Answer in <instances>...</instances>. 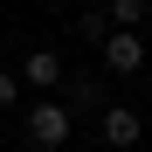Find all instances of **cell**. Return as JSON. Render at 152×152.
Listing matches in <instances>:
<instances>
[{
    "mask_svg": "<svg viewBox=\"0 0 152 152\" xmlns=\"http://www.w3.org/2000/svg\"><path fill=\"white\" fill-rule=\"evenodd\" d=\"M21 132H28V145H35V152H62V145L76 138V118H69V104H62V97L48 90V97H35V104H28Z\"/></svg>",
    "mask_w": 152,
    "mask_h": 152,
    "instance_id": "6da1fadb",
    "label": "cell"
},
{
    "mask_svg": "<svg viewBox=\"0 0 152 152\" xmlns=\"http://www.w3.org/2000/svg\"><path fill=\"white\" fill-rule=\"evenodd\" d=\"M97 56H104V76H138L145 69V35L138 28H111L97 42Z\"/></svg>",
    "mask_w": 152,
    "mask_h": 152,
    "instance_id": "7a4b0ae2",
    "label": "cell"
},
{
    "mask_svg": "<svg viewBox=\"0 0 152 152\" xmlns=\"http://www.w3.org/2000/svg\"><path fill=\"white\" fill-rule=\"evenodd\" d=\"M62 76H69V62H62V48H28V56H21V83L28 90H62Z\"/></svg>",
    "mask_w": 152,
    "mask_h": 152,
    "instance_id": "3957f363",
    "label": "cell"
},
{
    "mask_svg": "<svg viewBox=\"0 0 152 152\" xmlns=\"http://www.w3.org/2000/svg\"><path fill=\"white\" fill-rule=\"evenodd\" d=\"M97 132H104V145H118V152H132V145L145 138V118H138L132 104H104V111H97Z\"/></svg>",
    "mask_w": 152,
    "mask_h": 152,
    "instance_id": "277c9868",
    "label": "cell"
},
{
    "mask_svg": "<svg viewBox=\"0 0 152 152\" xmlns=\"http://www.w3.org/2000/svg\"><path fill=\"white\" fill-rule=\"evenodd\" d=\"M62 104H69V118H97L104 111V76H62Z\"/></svg>",
    "mask_w": 152,
    "mask_h": 152,
    "instance_id": "5b68a950",
    "label": "cell"
},
{
    "mask_svg": "<svg viewBox=\"0 0 152 152\" xmlns=\"http://www.w3.org/2000/svg\"><path fill=\"white\" fill-rule=\"evenodd\" d=\"M104 35H111V14H104V7H83V14H76V42H90V48H97Z\"/></svg>",
    "mask_w": 152,
    "mask_h": 152,
    "instance_id": "8992f818",
    "label": "cell"
},
{
    "mask_svg": "<svg viewBox=\"0 0 152 152\" xmlns=\"http://www.w3.org/2000/svg\"><path fill=\"white\" fill-rule=\"evenodd\" d=\"M111 28H138V21H145V0H111Z\"/></svg>",
    "mask_w": 152,
    "mask_h": 152,
    "instance_id": "52a82bcc",
    "label": "cell"
},
{
    "mask_svg": "<svg viewBox=\"0 0 152 152\" xmlns=\"http://www.w3.org/2000/svg\"><path fill=\"white\" fill-rule=\"evenodd\" d=\"M14 104H21V76H14V69H0V111H14Z\"/></svg>",
    "mask_w": 152,
    "mask_h": 152,
    "instance_id": "ba28073f",
    "label": "cell"
},
{
    "mask_svg": "<svg viewBox=\"0 0 152 152\" xmlns=\"http://www.w3.org/2000/svg\"><path fill=\"white\" fill-rule=\"evenodd\" d=\"M132 152H138V145H132Z\"/></svg>",
    "mask_w": 152,
    "mask_h": 152,
    "instance_id": "9c48e42d",
    "label": "cell"
}]
</instances>
